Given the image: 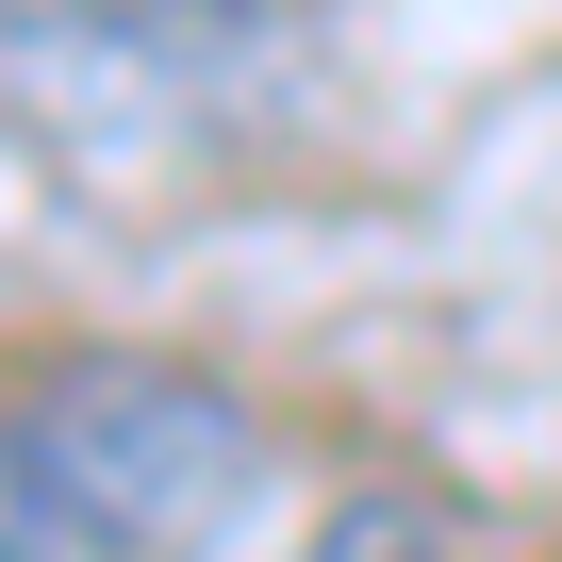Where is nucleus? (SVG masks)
<instances>
[{
  "instance_id": "nucleus-3",
  "label": "nucleus",
  "mask_w": 562,
  "mask_h": 562,
  "mask_svg": "<svg viewBox=\"0 0 562 562\" xmlns=\"http://www.w3.org/2000/svg\"><path fill=\"white\" fill-rule=\"evenodd\" d=\"M281 562H447V529H430V496H348L315 546H281Z\"/></svg>"
},
{
  "instance_id": "nucleus-2",
  "label": "nucleus",
  "mask_w": 562,
  "mask_h": 562,
  "mask_svg": "<svg viewBox=\"0 0 562 562\" xmlns=\"http://www.w3.org/2000/svg\"><path fill=\"white\" fill-rule=\"evenodd\" d=\"M0 463H18V496L83 562H248V529L281 496L265 414L232 381H199V364H149V348L50 364L0 414Z\"/></svg>"
},
{
  "instance_id": "nucleus-1",
  "label": "nucleus",
  "mask_w": 562,
  "mask_h": 562,
  "mask_svg": "<svg viewBox=\"0 0 562 562\" xmlns=\"http://www.w3.org/2000/svg\"><path fill=\"white\" fill-rule=\"evenodd\" d=\"M299 83V0H0V133L67 182H182Z\"/></svg>"
}]
</instances>
